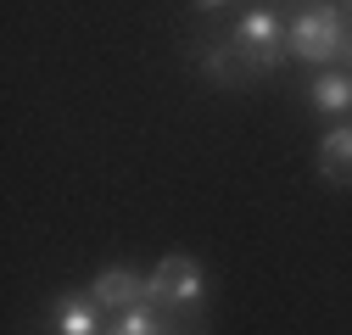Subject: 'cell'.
Masks as SVG:
<instances>
[{
	"label": "cell",
	"instance_id": "5",
	"mask_svg": "<svg viewBox=\"0 0 352 335\" xmlns=\"http://www.w3.org/2000/svg\"><path fill=\"white\" fill-rule=\"evenodd\" d=\"M201 73L212 84H224V90H241V84L257 78V67L235 51V39H230V45H201Z\"/></svg>",
	"mask_w": 352,
	"mask_h": 335
},
{
	"label": "cell",
	"instance_id": "8",
	"mask_svg": "<svg viewBox=\"0 0 352 335\" xmlns=\"http://www.w3.org/2000/svg\"><path fill=\"white\" fill-rule=\"evenodd\" d=\"M96 297H62L56 302V335H96L101 319H96Z\"/></svg>",
	"mask_w": 352,
	"mask_h": 335
},
{
	"label": "cell",
	"instance_id": "4",
	"mask_svg": "<svg viewBox=\"0 0 352 335\" xmlns=\"http://www.w3.org/2000/svg\"><path fill=\"white\" fill-rule=\"evenodd\" d=\"M90 297L101 302V308H140V302H151V285L135 274V268H101L96 274V285H90Z\"/></svg>",
	"mask_w": 352,
	"mask_h": 335
},
{
	"label": "cell",
	"instance_id": "7",
	"mask_svg": "<svg viewBox=\"0 0 352 335\" xmlns=\"http://www.w3.org/2000/svg\"><path fill=\"white\" fill-rule=\"evenodd\" d=\"M307 101H314L319 112H330V117H352V78L346 73H319L314 90H307Z\"/></svg>",
	"mask_w": 352,
	"mask_h": 335
},
{
	"label": "cell",
	"instance_id": "6",
	"mask_svg": "<svg viewBox=\"0 0 352 335\" xmlns=\"http://www.w3.org/2000/svg\"><path fill=\"white\" fill-rule=\"evenodd\" d=\"M319 174L330 185H352V123H336L319 140Z\"/></svg>",
	"mask_w": 352,
	"mask_h": 335
},
{
	"label": "cell",
	"instance_id": "11",
	"mask_svg": "<svg viewBox=\"0 0 352 335\" xmlns=\"http://www.w3.org/2000/svg\"><path fill=\"white\" fill-rule=\"evenodd\" d=\"M346 67H352V28H346Z\"/></svg>",
	"mask_w": 352,
	"mask_h": 335
},
{
	"label": "cell",
	"instance_id": "1",
	"mask_svg": "<svg viewBox=\"0 0 352 335\" xmlns=\"http://www.w3.org/2000/svg\"><path fill=\"white\" fill-rule=\"evenodd\" d=\"M146 285H151V308H168V313H196L201 297H207V274L185 251H168Z\"/></svg>",
	"mask_w": 352,
	"mask_h": 335
},
{
	"label": "cell",
	"instance_id": "9",
	"mask_svg": "<svg viewBox=\"0 0 352 335\" xmlns=\"http://www.w3.org/2000/svg\"><path fill=\"white\" fill-rule=\"evenodd\" d=\"M107 335H162V319H157L151 302H140V308H123L118 324H112Z\"/></svg>",
	"mask_w": 352,
	"mask_h": 335
},
{
	"label": "cell",
	"instance_id": "3",
	"mask_svg": "<svg viewBox=\"0 0 352 335\" xmlns=\"http://www.w3.org/2000/svg\"><path fill=\"white\" fill-rule=\"evenodd\" d=\"M235 51L257 67V73H274L285 56H291V28L274 17V12H246L235 23Z\"/></svg>",
	"mask_w": 352,
	"mask_h": 335
},
{
	"label": "cell",
	"instance_id": "2",
	"mask_svg": "<svg viewBox=\"0 0 352 335\" xmlns=\"http://www.w3.org/2000/svg\"><path fill=\"white\" fill-rule=\"evenodd\" d=\"M346 17L336 12V6H307L296 23H291V51L302 56V62H336L341 51H346Z\"/></svg>",
	"mask_w": 352,
	"mask_h": 335
},
{
	"label": "cell",
	"instance_id": "10",
	"mask_svg": "<svg viewBox=\"0 0 352 335\" xmlns=\"http://www.w3.org/2000/svg\"><path fill=\"white\" fill-rule=\"evenodd\" d=\"M196 6H201V12H218V6H230V0H196Z\"/></svg>",
	"mask_w": 352,
	"mask_h": 335
}]
</instances>
